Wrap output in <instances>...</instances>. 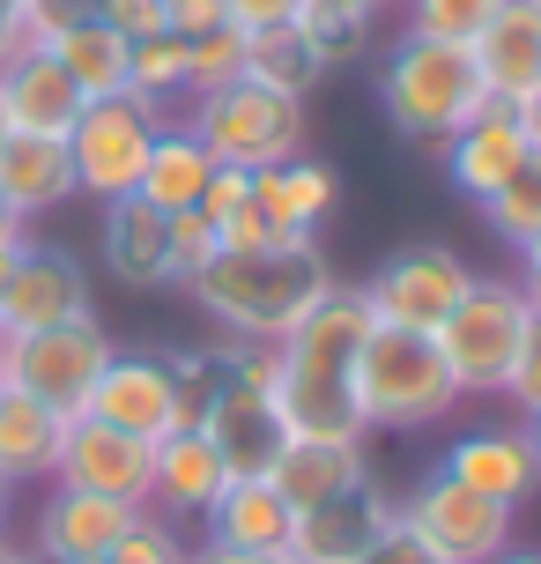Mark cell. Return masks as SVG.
I'll return each instance as SVG.
<instances>
[{
    "mask_svg": "<svg viewBox=\"0 0 541 564\" xmlns=\"http://www.w3.org/2000/svg\"><path fill=\"white\" fill-rule=\"evenodd\" d=\"M371 335V305L356 282H334L283 341H275V409L289 438H371L356 416V349Z\"/></svg>",
    "mask_w": 541,
    "mask_h": 564,
    "instance_id": "1",
    "label": "cell"
},
{
    "mask_svg": "<svg viewBox=\"0 0 541 564\" xmlns=\"http://www.w3.org/2000/svg\"><path fill=\"white\" fill-rule=\"evenodd\" d=\"M327 290H334V268L319 253V238H305V246H223L186 282V297L223 327V341H253V349H275Z\"/></svg>",
    "mask_w": 541,
    "mask_h": 564,
    "instance_id": "2",
    "label": "cell"
},
{
    "mask_svg": "<svg viewBox=\"0 0 541 564\" xmlns=\"http://www.w3.org/2000/svg\"><path fill=\"white\" fill-rule=\"evenodd\" d=\"M497 105L475 67V45H445V37H416L400 30L386 59H378V112L394 119V134H408L423 156H438L467 119Z\"/></svg>",
    "mask_w": 541,
    "mask_h": 564,
    "instance_id": "3",
    "label": "cell"
},
{
    "mask_svg": "<svg viewBox=\"0 0 541 564\" xmlns=\"http://www.w3.org/2000/svg\"><path fill=\"white\" fill-rule=\"evenodd\" d=\"M453 409H460V387L438 357V335L371 319L364 349H356V416H364V431H430Z\"/></svg>",
    "mask_w": 541,
    "mask_h": 564,
    "instance_id": "4",
    "label": "cell"
},
{
    "mask_svg": "<svg viewBox=\"0 0 541 564\" xmlns=\"http://www.w3.org/2000/svg\"><path fill=\"white\" fill-rule=\"evenodd\" d=\"M186 134H194L223 171H275V164H289V156H305L312 112H305V97H283V89L238 75V83H223V89L186 97Z\"/></svg>",
    "mask_w": 541,
    "mask_h": 564,
    "instance_id": "5",
    "label": "cell"
},
{
    "mask_svg": "<svg viewBox=\"0 0 541 564\" xmlns=\"http://www.w3.org/2000/svg\"><path fill=\"white\" fill-rule=\"evenodd\" d=\"M534 327V297L519 290V275H475L445 319H438V357L453 371L460 401H497L519 365V341Z\"/></svg>",
    "mask_w": 541,
    "mask_h": 564,
    "instance_id": "6",
    "label": "cell"
},
{
    "mask_svg": "<svg viewBox=\"0 0 541 564\" xmlns=\"http://www.w3.org/2000/svg\"><path fill=\"white\" fill-rule=\"evenodd\" d=\"M164 105H148L134 89L119 97H89L82 119L67 127V164H75V194H89L97 208L104 200H126L142 186V164H148V141L164 127Z\"/></svg>",
    "mask_w": 541,
    "mask_h": 564,
    "instance_id": "7",
    "label": "cell"
},
{
    "mask_svg": "<svg viewBox=\"0 0 541 564\" xmlns=\"http://www.w3.org/2000/svg\"><path fill=\"white\" fill-rule=\"evenodd\" d=\"M394 512L438 564H489L497 550H512V520H519L512 506H497V498L438 476V468H430L408 498H394Z\"/></svg>",
    "mask_w": 541,
    "mask_h": 564,
    "instance_id": "8",
    "label": "cell"
},
{
    "mask_svg": "<svg viewBox=\"0 0 541 564\" xmlns=\"http://www.w3.org/2000/svg\"><path fill=\"white\" fill-rule=\"evenodd\" d=\"M112 349L119 341L97 327V312L89 319H67V327L8 335V349H0V387H23V394H37L59 416H82V401L97 387V371L112 365Z\"/></svg>",
    "mask_w": 541,
    "mask_h": 564,
    "instance_id": "9",
    "label": "cell"
},
{
    "mask_svg": "<svg viewBox=\"0 0 541 564\" xmlns=\"http://www.w3.org/2000/svg\"><path fill=\"white\" fill-rule=\"evenodd\" d=\"M475 268L453 253V246H400L394 260H378V275L356 282L364 290L371 319L386 327H416V335H438V319L467 297Z\"/></svg>",
    "mask_w": 541,
    "mask_h": 564,
    "instance_id": "10",
    "label": "cell"
},
{
    "mask_svg": "<svg viewBox=\"0 0 541 564\" xmlns=\"http://www.w3.org/2000/svg\"><path fill=\"white\" fill-rule=\"evenodd\" d=\"M82 416L112 423V431H126V438H148V446L172 438V431H186V423H178L172 357H164V349H112V365L97 371Z\"/></svg>",
    "mask_w": 541,
    "mask_h": 564,
    "instance_id": "11",
    "label": "cell"
},
{
    "mask_svg": "<svg viewBox=\"0 0 541 564\" xmlns=\"http://www.w3.org/2000/svg\"><path fill=\"white\" fill-rule=\"evenodd\" d=\"M438 476L467 482V490H483L497 506H527L541 490V438L527 416H505V423H475V431H460L445 460H438Z\"/></svg>",
    "mask_w": 541,
    "mask_h": 564,
    "instance_id": "12",
    "label": "cell"
},
{
    "mask_svg": "<svg viewBox=\"0 0 541 564\" xmlns=\"http://www.w3.org/2000/svg\"><path fill=\"white\" fill-rule=\"evenodd\" d=\"M89 268L67 246H37L30 238L15 275L0 290V335H37V327H67V319H89Z\"/></svg>",
    "mask_w": 541,
    "mask_h": 564,
    "instance_id": "13",
    "label": "cell"
},
{
    "mask_svg": "<svg viewBox=\"0 0 541 564\" xmlns=\"http://www.w3.org/2000/svg\"><path fill=\"white\" fill-rule=\"evenodd\" d=\"M386 528H394V498L371 476V482H356V490H342V498H327V506L297 512L283 557L289 564H364Z\"/></svg>",
    "mask_w": 541,
    "mask_h": 564,
    "instance_id": "14",
    "label": "cell"
},
{
    "mask_svg": "<svg viewBox=\"0 0 541 564\" xmlns=\"http://www.w3.org/2000/svg\"><path fill=\"white\" fill-rule=\"evenodd\" d=\"M148 468H156L148 438H126V431H112V423H97V416H75L53 482L89 490V498H119V506H148Z\"/></svg>",
    "mask_w": 541,
    "mask_h": 564,
    "instance_id": "15",
    "label": "cell"
},
{
    "mask_svg": "<svg viewBox=\"0 0 541 564\" xmlns=\"http://www.w3.org/2000/svg\"><path fill=\"white\" fill-rule=\"evenodd\" d=\"M142 506H119V498H89V490H67V482H45V498L30 512V557H59V564H97L126 535V520Z\"/></svg>",
    "mask_w": 541,
    "mask_h": 564,
    "instance_id": "16",
    "label": "cell"
},
{
    "mask_svg": "<svg viewBox=\"0 0 541 564\" xmlns=\"http://www.w3.org/2000/svg\"><path fill=\"white\" fill-rule=\"evenodd\" d=\"M97 260H104V275L126 282V290H178V275H172V216L148 208L142 194L104 200V216H97Z\"/></svg>",
    "mask_w": 541,
    "mask_h": 564,
    "instance_id": "17",
    "label": "cell"
},
{
    "mask_svg": "<svg viewBox=\"0 0 541 564\" xmlns=\"http://www.w3.org/2000/svg\"><path fill=\"white\" fill-rule=\"evenodd\" d=\"M82 89L67 83V67H59L45 45H23V53L0 67V119H8V134H59L82 119Z\"/></svg>",
    "mask_w": 541,
    "mask_h": 564,
    "instance_id": "18",
    "label": "cell"
},
{
    "mask_svg": "<svg viewBox=\"0 0 541 564\" xmlns=\"http://www.w3.org/2000/svg\"><path fill=\"white\" fill-rule=\"evenodd\" d=\"M223 453L208 446V431H172V438H156V468H148V512H164L178 528H200L208 506L223 498Z\"/></svg>",
    "mask_w": 541,
    "mask_h": 564,
    "instance_id": "19",
    "label": "cell"
},
{
    "mask_svg": "<svg viewBox=\"0 0 541 564\" xmlns=\"http://www.w3.org/2000/svg\"><path fill=\"white\" fill-rule=\"evenodd\" d=\"M75 200V164L59 134H0V208L15 224H37L45 208Z\"/></svg>",
    "mask_w": 541,
    "mask_h": 564,
    "instance_id": "20",
    "label": "cell"
},
{
    "mask_svg": "<svg viewBox=\"0 0 541 564\" xmlns=\"http://www.w3.org/2000/svg\"><path fill=\"white\" fill-rule=\"evenodd\" d=\"M519 156H527V134H519L512 105H483V112L467 119L445 149H438V164H445V178H453L467 200H483L489 186H505L519 171Z\"/></svg>",
    "mask_w": 541,
    "mask_h": 564,
    "instance_id": "21",
    "label": "cell"
},
{
    "mask_svg": "<svg viewBox=\"0 0 541 564\" xmlns=\"http://www.w3.org/2000/svg\"><path fill=\"white\" fill-rule=\"evenodd\" d=\"M267 482L283 490L289 512H305V506H327V498L371 482V453H364V438H289Z\"/></svg>",
    "mask_w": 541,
    "mask_h": 564,
    "instance_id": "22",
    "label": "cell"
},
{
    "mask_svg": "<svg viewBox=\"0 0 541 564\" xmlns=\"http://www.w3.org/2000/svg\"><path fill=\"white\" fill-rule=\"evenodd\" d=\"M475 67L497 105H519L527 89H541V0H505L489 30L475 37Z\"/></svg>",
    "mask_w": 541,
    "mask_h": 564,
    "instance_id": "23",
    "label": "cell"
},
{
    "mask_svg": "<svg viewBox=\"0 0 541 564\" xmlns=\"http://www.w3.org/2000/svg\"><path fill=\"white\" fill-rule=\"evenodd\" d=\"M67 423L59 409H45L37 394H23V387H0V476L15 482H53L59 468V446H67Z\"/></svg>",
    "mask_w": 541,
    "mask_h": 564,
    "instance_id": "24",
    "label": "cell"
},
{
    "mask_svg": "<svg viewBox=\"0 0 541 564\" xmlns=\"http://www.w3.org/2000/svg\"><path fill=\"white\" fill-rule=\"evenodd\" d=\"M289 520L297 512L283 506V490L267 476H245V482H223V498L200 520V542H223V550H283Z\"/></svg>",
    "mask_w": 541,
    "mask_h": 564,
    "instance_id": "25",
    "label": "cell"
},
{
    "mask_svg": "<svg viewBox=\"0 0 541 564\" xmlns=\"http://www.w3.org/2000/svg\"><path fill=\"white\" fill-rule=\"evenodd\" d=\"M208 178H216V156L186 134V119H164L156 141H148V164H142V186H134V194H142L148 208L178 216V208H194V200H200Z\"/></svg>",
    "mask_w": 541,
    "mask_h": 564,
    "instance_id": "26",
    "label": "cell"
},
{
    "mask_svg": "<svg viewBox=\"0 0 541 564\" xmlns=\"http://www.w3.org/2000/svg\"><path fill=\"white\" fill-rule=\"evenodd\" d=\"M126 30H112L104 15H89V23H67L59 37H45V53L67 67V83L82 89V97H119L126 89Z\"/></svg>",
    "mask_w": 541,
    "mask_h": 564,
    "instance_id": "27",
    "label": "cell"
},
{
    "mask_svg": "<svg viewBox=\"0 0 541 564\" xmlns=\"http://www.w3.org/2000/svg\"><path fill=\"white\" fill-rule=\"evenodd\" d=\"M245 75L283 89V97H312L327 67L312 59V45H305L297 23H275V30H245Z\"/></svg>",
    "mask_w": 541,
    "mask_h": 564,
    "instance_id": "28",
    "label": "cell"
},
{
    "mask_svg": "<svg viewBox=\"0 0 541 564\" xmlns=\"http://www.w3.org/2000/svg\"><path fill=\"white\" fill-rule=\"evenodd\" d=\"M216 238H223V246H305V230L289 224V208L275 200V186H267V171H245V186H238V200L223 208Z\"/></svg>",
    "mask_w": 541,
    "mask_h": 564,
    "instance_id": "29",
    "label": "cell"
},
{
    "mask_svg": "<svg viewBox=\"0 0 541 564\" xmlns=\"http://www.w3.org/2000/svg\"><path fill=\"white\" fill-rule=\"evenodd\" d=\"M267 186H275V200L289 208V224L305 230V238H319V224L334 216V200H342V171L327 164V156H289V164L267 171Z\"/></svg>",
    "mask_w": 541,
    "mask_h": 564,
    "instance_id": "30",
    "label": "cell"
},
{
    "mask_svg": "<svg viewBox=\"0 0 541 564\" xmlns=\"http://www.w3.org/2000/svg\"><path fill=\"white\" fill-rule=\"evenodd\" d=\"M126 89L148 97V105H186V37L178 30H142L126 45Z\"/></svg>",
    "mask_w": 541,
    "mask_h": 564,
    "instance_id": "31",
    "label": "cell"
},
{
    "mask_svg": "<svg viewBox=\"0 0 541 564\" xmlns=\"http://www.w3.org/2000/svg\"><path fill=\"white\" fill-rule=\"evenodd\" d=\"M475 208H483V224L497 230L512 253L527 246V238H541V149H527L512 178H505V186H489Z\"/></svg>",
    "mask_w": 541,
    "mask_h": 564,
    "instance_id": "32",
    "label": "cell"
},
{
    "mask_svg": "<svg viewBox=\"0 0 541 564\" xmlns=\"http://www.w3.org/2000/svg\"><path fill=\"white\" fill-rule=\"evenodd\" d=\"M186 557H194V535H186L178 520H164V512L142 506L134 520H126V535H119L97 564H186Z\"/></svg>",
    "mask_w": 541,
    "mask_h": 564,
    "instance_id": "33",
    "label": "cell"
},
{
    "mask_svg": "<svg viewBox=\"0 0 541 564\" xmlns=\"http://www.w3.org/2000/svg\"><path fill=\"white\" fill-rule=\"evenodd\" d=\"M497 8H505V0H400V15H408L400 30H416V37H445V45H475Z\"/></svg>",
    "mask_w": 541,
    "mask_h": 564,
    "instance_id": "34",
    "label": "cell"
},
{
    "mask_svg": "<svg viewBox=\"0 0 541 564\" xmlns=\"http://www.w3.org/2000/svg\"><path fill=\"white\" fill-rule=\"evenodd\" d=\"M238 75H245V30L238 23H216V30H200V37H186V97L223 89Z\"/></svg>",
    "mask_w": 541,
    "mask_h": 564,
    "instance_id": "35",
    "label": "cell"
},
{
    "mask_svg": "<svg viewBox=\"0 0 541 564\" xmlns=\"http://www.w3.org/2000/svg\"><path fill=\"white\" fill-rule=\"evenodd\" d=\"M297 30H305L312 59L334 75V67H356V59L371 53V30H378V23H319V15H297Z\"/></svg>",
    "mask_w": 541,
    "mask_h": 564,
    "instance_id": "36",
    "label": "cell"
},
{
    "mask_svg": "<svg viewBox=\"0 0 541 564\" xmlns=\"http://www.w3.org/2000/svg\"><path fill=\"white\" fill-rule=\"evenodd\" d=\"M216 253H223L216 224H208L200 208H178V216H172V275H178V290H186V282H194Z\"/></svg>",
    "mask_w": 541,
    "mask_h": 564,
    "instance_id": "37",
    "label": "cell"
},
{
    "mask_svg": "<svg viewBox=\"0 0 541 564\" xmlns=\"http://www.w3.org/2000/svg\"><path fill=\"white\" fill-rule=\"evenodd\" d=\"M505 401H512V416H541V312H534V327H527V341H519V365H512V379H505Z\"/></svg>",
    "mask_w": 541,
    "mask_h": 564,
    "instance_id": "38",
    "label": "cell"
},
{
    "mask_svg": "<svg viewBox=\"0 0 541 564\" xmlns=\"http://www.w3.org/2000/svg\"><path fill=\"white\" fill-rule=\"evenodd\" d=\"M89 15H97V0H23V37L45 45V37H59L67 23H89Z\"/></svg>",
    "mask_w": 541,
    "mask_h": 564,
    "instance_id": "39",
    "label": "cell"
},
{
    "mask_svg": "<svg viewBox=\"0 0 541 564\" xmlns=\"http://www.w3.org/2000/svg\"><path fill=\"white\" fill-rule=\"evenodd\" d=\"M156 23L178 30V37H200V30L230 23V15H223V0H156Z\"/></svg>",
    "mask_w": 541,
    "mask_h": 564,
    "instance_id": "40",
    "label": "cell"
},
{
    "mask_svg": "<svg viewBox=\"0 0 541 564\" xmlns=\"http://www.w3.org/2000/svg\"><path fill=\"white\" fill-rule=\"evenodd\" d=\"M305 0H223V15L238 30H275V23H297Z\"/></svg>",
    "mask_w": 541,
    "mask_h": 564,
    "instance_id": "41",
    "label": "cell"
},
{
    "mask_svg": "<svg viewBox=\"0 0 541 564\" xmlns=\"http://www.w3.org/2000/svg\"><path fill=\"white\" fill-rule=\"evenodd\" d=\"M364 564H438V557H430L423 542H416V535H408V528H400V512H394V528L378 535V550H371Z\"/></svg>",
    "mask_w": 541,
    "mask_h": 564,
    "instance_id": "42",
    "label": "cell"
},
{
    "mask_svg": "<svg viewBox=\"0 0 541 564\" xmlns=\"http://www.w3.org/2000/svg\"><path fill=\"white\" fill-rule=\"evenodd\" d=\"M97 15L112 30H126V37H142V30H164L156 23V0H97Z\"/></svg>",
    "mask_w": 541,
    "mask_h": 564,
    "instance_id": "43",
    "label": "cell"
},
{
    "mask_svg": "<svg viewBox=\"0 0 541 564\" xmlns=\"http://www.w3.org/2000/svg\"><path fill=\"white\" fill-rule=\"evenodd\" d=\"M386 0H305L297 15H319V23H378Z\"/></svg>",
    "mask_w": 541,
    "mask_h": 564,
    "instance_id": "44",
    "label": "cell"
},
{
    "mask_svg": "<svg viewBox=\"0 0 541 564\" xmlns=\"http://www.w3.org/2000/svg\"><path fill=\"white\" fill-rule=\"evenodd\" d=\"M186 564H289L283 550H223V542H194Z\"/></svg>",
    "mask_w": 541,
    "mask_h": 564,
    "instance_id": "45",
    "label": "cell"
},
{
    "mask_svg": "<svg viewBox=\"0 0 541 564\" xmlns=\"http://www.w3.org/2000/svg\"><path fill=\"white\" fill-rule=\"evenodd\" d=\"M30 246V224H15V216H0V290H8V275H15V260H23Z\"/></svg>",
    "mask_w": 541,
    "mask_h": 564,
    "instance_id": "46",
    "label": "cell"
},
{
    "mask_svg": "<svg viewBox=\"0 0 541 564\" xmlns=\"http://www.w3.org/2000/svg\"><path fill=\"white\" fill-rule=\"evenodd\" d=\"M30 37H23V0H0V67L23 53Z\"/></svg>",
    "mask_w": 541,
    "mask_h": 564,
    "instance_id": "47",
    "label": "cell"
},
{
    "mask_svg": "<svg viewBox=\"0 0 541 564\" xmlns=\"http://www.w3.org/2000/svg\"><path fill=\"white\" fill-rule=\"evenodd\" d=\"M512 119H519V134H527V149H541V89H527V97H519Z\"/></svg>",
    "mask_w": 541,
    "mask_h": 564,
    "instance_id": "48",
    "label": "cell"
},
{
    "mask_svg": "<svg viewBox=\"0 0 541 564\" xmlns=\"http://www.w3.org/2000/svg\"><path fill=\"white\" fill-rule=\"evenodd\" d=\"M519 290H527V297H541V238H527V246H519Z\"/></svg>",
    "mask_w": 541,
    "mask_h": 564,
    "instance_id": "49",
    "label": "cell"
},
{
    "mask_svg": "<svg viewBox=\"0 0 541 564\" xmlns=\"http://www.w3.org/2000/svg\"><path fill=\"white\" fill-rule=\"evenodd\" d=\"M8 512H15V482L0 476V535H8Z\"/></svg>",
    "mask_w": 541,
    "mask_h": 564,
    "instance_id": "50",
    "label": "cell"
},
{
    "mask_svg": "<svg viewBox=\"0 0 541 564\" xmlns=\"http://www.w3.org/2000/svg\"><path fill=\"white\" fill-rule=\"evenodd\" d=\"M489 564H541V550H497Z\"/></svg>",
    "mask_w": 541,
    "mask_h": 564,
    "instance_id": "51",
    "label": "cell"
},
{
    "mask_svg": "<svg viewBox=\"0 0 541 564\" xmlns=\"http://www.w3.org/2000/svg\"><path fill=\"white\" fill-rule=\"evenodd\" d=\"M0 564H30V550H23V542H8V535H0Z\"/></svg>",
    "mask_w": 541,
    "mask_h": 564,
    "instance_id": "52",
    "label": "cell"
},
{
    "mask_svg": "<svg viewBox=\"0 0 541 564\" xmlns=\"http://www.w3.org/2000/svg\"><path fill=\"white\" fill-rule=\"evenodd\" d=\"M527 423H534V438H541V416H527Z\"/></svg>",
    "mask_w": 541,
    "mask_h": 564,
    "instance_id": "53",
    "label": "cell"
},
{
    "mask_svg": "<svg viewBox=\"0 0 541 564\" xmlns=\"http://www.w3.org/2000/svg\"><path fill=\"white\" fill-rule=\"evenodd\" d=\"M30 564H59V557H30Z\"/></svg>",
    "mask_w": 541,
    "mask_h": 564,
    "instance_id": "54",
    "label": "cell"
},
{
    "mask_svg": "<svg viewBox=\"0 0 541 564\" xmlns=\"http://www.w3.org/2000/svg\"><path fill=\"white\" fill-rule=\"evenodd\" d=\"M0 134H8V119H0Z\"/></svg>",
    "mask_w": 541,
    "mask_h": 564,
    "instance_id": "55",
    "label": "cell"
},
{
    "mask_svg": "<svg viewBox=\"0 0 541 564\" xmlns=\"http://www.w3.org/2000/svg\"><path fill=\"white\" fill-rule=\"evenodd\" d=\"M0 349H8V335H0Z\"/></svg>",
    "mask_w": 541,
    "mask_h": 564,
    "instance_id": "56",
    "label": "cell"
},
{
    "mask_svg": "<svg viewBox=\"0 0 541 564\" xmlns=\"http://www.w3.org/2000/svg\"><path fill=\"white\" fill-rule=\"evenodd\" d=\"M0 216H8V208H0Z\"/></svg>",
    "mask_w": 541,
    "mask_h": 564,
    "instance_id": "57",
    "label": "cell"
}]
</instances>
